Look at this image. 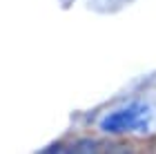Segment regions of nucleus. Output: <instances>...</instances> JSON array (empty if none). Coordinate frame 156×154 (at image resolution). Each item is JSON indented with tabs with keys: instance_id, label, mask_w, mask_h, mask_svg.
I'll return each instance as SVG.
<instances>
[{
	"instance_id": "obj_1",
	"label": "nucleus",
	"mask_w": 156,
	"mask_h": 154,
	"mask_svg": "<svg viewBox=\"0 0 156 154\" xmlns=\"http://www.w3.org/2000/svg\"><path fill=\"white\" fill-rule=\"evenodd\" d=\"M152 112L145 103H127L118 109H112L101 121V127L109 134H127V132L150 130Z\"/></svg>"
}]
</instances>
